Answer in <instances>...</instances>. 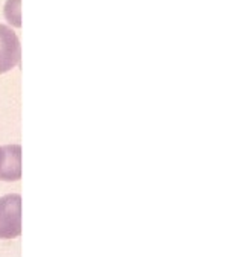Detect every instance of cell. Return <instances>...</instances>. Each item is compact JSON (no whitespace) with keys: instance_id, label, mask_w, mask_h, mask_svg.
<instances>
[{"instance_id":"1","label":"cell","mask_w":252,"mask_h":257,"mask_svg":"<svg viewBox=\"0 0 252 257\" xmlns=\"http://www.w3.org/2000/svg\"><path fill=\"white\" fill-rule=\"evenodd\" d=\"M22 234V196L17 193L0 198V239H16Z\"/></svg>"},{"instance_id":"2","label":"cell","mask_w":252,"mask_h":257,"mask_svg":"<svg viewBox=\"0 0 252 257\" xmlns=\"http://www.w3.org/2000/svg\"><path fill=\"white\" fill-rule=\"evenodd\" d=\"M20 57L22 50L17 34L11 28L0 25V75L14 69L20 63Z\"/></svg>"},{"instance_id":"3","label":"cell","mask_w":252,"mask_h":257,"mask_svg":"<svg viewBox=\"0 0 252 257\" xmlns=\"http://www.w3.org/2000/svg\"><path fill=\"white\" fill-rule=\"evenodd\" d=\"M4 166L0 171L2 181H19L22 178V146L7 145L4 146Z\"/></svg>"},{"instance_id":"4","label":"cell","mask_w":252,"mask_h":257,"mask_svg":"<svg viewBox=\"0 0 252 257\" xmlns=\"http://www.w3.org/2000/svg\"><path fill=\"white\" fill-rule=\"evenodd\" d=\"M8 8H13V11H5L7 19L11 25L20 28V0H8Z\"/></svg>"},{"instance_id":"5","label":"cell","mask_w":252,"mask_h":257,"mask_svg":"<svg viewBox=\"0 0 252 257\" xmlns=\"http://www.w3.org/2000/svg\"><path fill=\"white\" fill-rule=\"evenodd\" d=\"M4 157H5L4 146H0V171H2V166H4Z\"/></svg>"}]
</instances>
